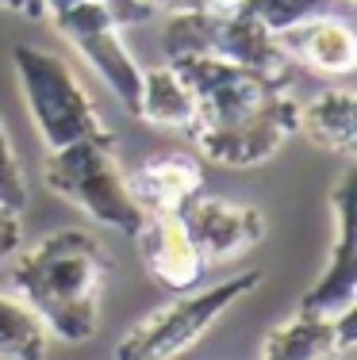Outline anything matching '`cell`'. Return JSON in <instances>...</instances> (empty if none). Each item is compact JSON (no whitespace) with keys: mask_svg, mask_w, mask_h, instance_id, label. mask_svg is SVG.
Listing matches in <instances>:
<instances>
[{"mask_svg":"<svg viewBox=\"0 0 357 360\" xmlns=\"http://www.w3.org/2000/svg\"><path fill=\"white\" fill-rule=\"evenodd\" d=\"M169 62L192 89L196 119L189 127V139L208 161L227 169H258L273 161L280 146L296 134L300 100L292 92V81L208 54Z\"/></svg>","mask_w":357,"mask_h":360,"instance_id":"obj_1","label":"cell"},{"mask_svg":"<svg viewBox=\"0 0 357 360\" xmlns=\"http://www.w3.org/2000/svg\"><path fill=\"white\" fill-rule=\"evenodd\" d=\"M108 276L112 261L104 245L81 226H62L46 234L15 257L12 269V284L23 303L42 319L50 338L70 345H81L96 333Z\"/></svg>","mask_w":357,"mask_h":360,"instance_id":"obj_2","label":"cell"},{"mask_svg":"<svg viewBox=\"0 0 357 360\" xmlns=\"http://www.w3.org/2000/svg\"><path fill=\"white\" fill-rule=\"evenodd\" d=\"M12 70L23 108L46 150H62L73 142H115L92 92L62 54L42 46H15Z\"/></svg>","mask_w":357,"mask_h":360,"instance_id":"obj_3","label":"cell"},{"mask_svg":"<svg viewBox=\"0 0 357 360\" xmlns=\"http://www.w3.org/2000/svg\"><path fill=\"white\" fill-rule=\"evenodd\" d=\"M261 280L265 276L258 269H246L219 280V284H208V288L196 284L189 291H177V299L150 311L146 319L134 322L119 338L115 360H181L238 299L253 295L261 288Z\"/></svg>","mask_w":357,"mask_h":360,"instance_id":"obj_4","label":"cell"},{"mask_svg":"<svg viewBox=\"0 0 357 360\" xmlns=\"http://www.w3.org/2000/svg\"><path fill=\"white\" fill-rule=\"evenodd\" d=\"M42 180L54 195L89 215L96 226L134 238L142 230V211L134 203L127 173L119 165L112 142H73L62 150H46Z\"/></svg>","mask_w":357,"mask_h":360,"instance_id":"obj_5","label":"cell"},{"mask_svg":"<svg viewBox=\"0 0 357 360\" xmlns=\"http://www.w3.org/2000/svg\"><path fill=\"white\" fill-rule=\"evenodd\" d=\"M161 46H165L169 58L208 54V58L246 65V70H258L265 77H280V81H292V70H296L273 31H265L258 20H250L238 8L169 12L165 27H161Z\"/></svg>","mask_w":357,"mask_h":360,"instance_id":"obj_6","label":"cell"},{"mask_svg":"<svg viewBox=\"0 0 357 360\" xmlns=\"http://www.w3.org/2000/svg\"><path fill=\"white\" fill-rule=\"evenodd\" d=\"M39 12L54 23V31L89 62V70L112 89L119 108L134 115L139 108L142 65L134 62L131 46L123 42V27L96 0H39Z\"/></svg>","mask_w":357,"mask_h":360,"instance_id":"obj_7","label":"cell"},{"mask_svg":"<svg viewBox=\"0 0 357 360\" xmlns=\"http://www.w3.org/2000/svg\"><path fill=\"white\" fill-rule=\"evenodd\" d=\"M330 215H334V245L319 280L303 291L300 311L334 314L357 303V169L346 165L330 188Z\"/></svg>","mask_w":357,"mask_h":360,"instance_id":"obj_8","label":"cell"},{"mask_svg":"<svg viewBox=\"0 0 357 360\" xmlns=\"http://www.w3.org/2000/svg\"><path fill=\"white\" fill-rule=\"evenodd\" d=\"M181 222L189 226L208 269L246 257L269 234V222L253 203H238L227 200V195H203V192L181 211Z\"/></svg>","mask_w":357,"mask_h":360,"instance_id":"obj_9","label":"cell"},{"mask_svg":"<svg viewBox=\"0 0 357 360\" xmlns=\"http://www.w3.org/2000/svg\"><path fill=\"white\" fill-rule=\"evenodd\" d=\"M357 345V303L334 314L296 311L265 333L258 360H342Z\"/></svg>","mask_w":357,"mask_h":360,"instance_id":"obj_10","label":"cell"},{"mask_svg":"<svg viewBox=\"0 0 357 360\" xmlns=\"http://www.w3.org/2000/svg\"><path fill=\"white\" fill-rule=\"evenodd\" d=\"M139 253H142V269L165 291H189L203 280V257L192 242L189 226L181 222V215H146L139 234Z\"/></svg>","mask_w":357,"mask_h":360,"instance_id":"obj_11","label":"cell"},{"mask_svg":"<svg viewBox=\"0 0 357 360\" xmlns=\"http://www.w3.org/2000/svg\"><path fill=\"white\" fill-rule=\"evenodd\" d=\"M127 188L142 215H181L203 192V165L192 153L161 150L127 173Z\"/></svg>","mask_w":357,"mask_h":360,"instance_id":"obj_12","label":"cell"},{"mask_svg":"<svg viewBox=\"0 0 357 360\" xmlns=\"http://www.w3.org/2000/svg\"><path fill=\"white\" fill-rule=\"evenodd\" d=\"M280 46H284L288 62L303 65V70L319 73V77H350L357 70V35L353 27L334 12L311 15V20L296 23V27L280 31Z\"/></svg>","mask_w":357,"mask_h":360,"instance_id":"obj_13","label":"cell"},{"mask_svg":"<svg viewBox=\"0 0 357 360\" xmlns=\"http://www.w3.org/2000/svg\"><path fill=\"white\" fill-rule=\"evenodd\" d=\"M296 134L350 161L357 153V96L342 84L315 92L308 104L296 108Z\"/></svg>","mask_w":357,"mask_h":360,"instance_id":"obj_14","label":"cell"},{"mask_svg":"<svg viewBox=\"0 0 357 360\" xmlns=\"http://www.w3.org/2000/svg\"><path fill=\"white\" fill-rule=\"evenodd\" d=\"M134 119H142V123H150V127H161V131H184L189 134L192 119H196V100H192L189 81L181 77V70H177L173 62L142 70Z\"/></svg>","mask_w":357,"mask_h":360,"instance_id":"obj_15","label":"cell"},{"mask_svg":"<svg viewBox=\"0 0 357 360\" xmlns=\"http://www.w3.org/2000/svg\"><path fill=\"white\" fill-rule=\"evenodd\" d=\"M50 330L23 299L0 291V360H46Z\"/></svg>","mask_w":357,"mask_h":360,"instance_id":"obj_16","label":"cell"},{"mask_svg":"<svg viewBox=\"0 0 357 360\" xmlns=\"http://www.w3.org/2000/svg\"><path fill=\"white\" fill-rule=\"evenodd\" d=\"M338 4L350 8L353 0H238V12H246L250 20H258L265 31H280L296 27V23L311 20V15H322V12H334Z\"/></svg>","mask_w":357,"mask_h":360,"instance_id":"obj_17","label":"cell"},{"mask_svg":"<svg viewBox=\"0 0 357 360\" xmlns=\"http://www.w3.org/2000/svg\"><path fill=\"white\" fill-rule=\"evenodd\" d=\"M0 203L23 215V203H27V180H23V165L20 153L12 146V134H8L4 119H0Z\"/></svg>","mask_w":357,"mask_h":360,"instance_id":"obj_18","label":"cell"},{"mask_svg":"<svg viewBox=\"0 0 357 360\" xmlns=\"http://www.w3.org/2000/svg\"><path fill=\"white\" fill-rule=\"evenodd\" d=\"M96 4H104L112 12L119 27H139V23H150L158 15V8L150 0H96Z\"/></svg>","mask_w":357,"mask_h":360,"instance_id":"obj_19","label":"cell"},{"mask_svg":"<svg viewBox=\"0 0 357 360\" xmlns=\"http://www.w3.org/2000/svg\"><path fill=\"white\" fill-rule=\"evenodd\" d=\"M20 242H23L20 211H12V207L0 203V264H8L15 253H20Z\"/></svg>","mask_w":357,"mask_h":360,"instance_id":"obj_20","label":"cell"},{"mask_svg":"<svg viewBox=\"0 0 357 360\" xmlns=\"http://www.w3.org/2000/svg\"><path fill=\"white\" fill-rule=\"evenodd\" d=\"M0 8H4V12H20V15H27V20H42L39 0H0Z\"/></svg>","mask_w":357,"mask_h":360,"instance_id":"obj_21","label":"cell"},{"mask_svg":"<svg viewBox=\"0 0 357 360\" xmlns=\"http://www.w3.org/2000/svg\"><path fill=\"white\" fill-rule=\"evenodd\" d=\"M238 0H184L181 12H223V8H234Z\"/></svg>","mask_w":357,"mask_h":360,"instance_id":"obj_22","label":"cell"}]
</instances>
